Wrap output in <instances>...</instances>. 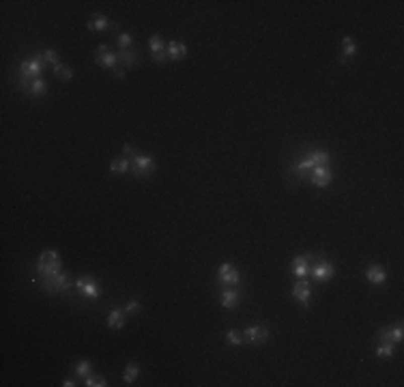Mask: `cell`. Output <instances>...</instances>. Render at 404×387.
Segmentation results:
<instances>
[{"mask_svg": "<svg viewBox=\"0 0 404 387\" xmlns=\"http://www.w3.org/2000/svg\"><path fill=\"white\" fill-rule=\"evenodd\" d=\"M329 161H331V157H329L327 151H312V153H308V155H305L303 159L297 161L295 168H293V172H295L297 176H305V172L312 170V168H316V166H329Z\"/></svg>", "mask_w": 404, "mask_h": 387, "instance_id": "cell-1", "label": "cell"}, {"mask_svg": "<svg viewBox=\"0 0 404 387\" xmlns=\"http://www.w3.org/2000/svg\"><path fill=\"white\" fill-rule=\"evenodd\" d=\"M39 284H41V290L47 295H56V293H64V290H69L71 286L76 284L74 280L69 278V273H56L54 278H43V280H37Z\"/></svg>", "mask_w": 404, "mask_h": 387, "instance_id": "cell-2", "label": "cell"}, {"mask_svg": "<svg viewBox=\"0 0 404 387\" xmlns=\"http://www.w3.org/2000/svg\"><path fill=\"white\" fill-rule=\"evenodd\" d=\"M43 67H45V58H43V52H41V54H35V56H30V58L22 60L20 62V74L28 80H37V78H41Z\"/></svg>", "mask_w": 404, "mask_h": 387, "instance_id": "cell-3", "label": "cell"}, {"mask_svg": "<svg viewBox=\"0 0 404 387\" xmlns=\"http://www.w3.org/2000/svg\"><path fill=\"white\" fill-rule=\"evenodd\" d=\"M76 288L80 290V295L84 297V299H97V297H101V286L97 284V280L93 276H80L76 280Z\"/></svg>", "mask_w": 404, "mask_h": 387, "instance_id": "cell-4", "label": "cell"}, {"mask_svg": "<svg viewBox=\"0 0 404 387\" xmlns=\"http://www.w3.org/2000/svg\"><path fill=\"white\" fill-rule=\"evenodd\" d=\"M131 172L138 176V179H147L155 172V159L151 155H136L131 159Z\"/></svg>", "mask_w": 404, "mask_h": 387, "instance_id": "cell-5", "label": "cell"}, {"mask_svg": "<svg viewBox=\"0 0 404 387\" xmlns=\"http://www.w3.org/2000/svg\"><path fill=\"white\" fill-rule=\"evenodd\" d=\"M95 62L97 64H101V67H106V69H110V71H114L116 67H120L118 64V56H116V52L112 50L110 45H99L95 50Z\"/></svg>", "mask_w": 404, "mask_h": 387, "instance_id": "cell-6", "label": "cell"}, {"mask_svg": "<svg viewBox=\"0 0 404 387\" xmlns=\"http://www.w3.org/2000/svg\"><path fill=\"white\" fill-rule=\"evenodd\" d=\"M266 340H269V329L264 325H249L247 329H243V344L258 346L264 344Z\"/></svg>", "mask_w": 404, "mask_h": 387, "instance_id": "cell-7", "label": "cell"}, {"mask_svg": "<svg viewBox=\"0 0 404 387\" xmlns=\"http://www.w3.org/2000/svg\"><path fill=\"white\" fill-rule=\"evenodd\" d=\"M316 261H318L316 254H301V256H297L295 261H293V265H290V269H293V276H295L297 280L308 278V276H310V263H316Z\"/></svg>", "mask_w": 404, "mask_h": 387, "instance_id": "cell-8", "label": "cell"}, {"mask_svg": "<svg viewBox=\"0 0 404 387\" xmlns=\"http://www.w3.org/2000/svg\"><path fill=\"white\" fill-rule=\"evenodd\" d=\"M308 179L312 185H316V187H327V185H331V181H333V174H331L329 166H316V168H312V170H308Z\"/></svg>", "mask_w": 404, "mask_h": 387, "instance_id": "cell-9", "label": "cell"}, {"mask_svg": "<svg viewBox=\"0 0 404 387\" xmlns=\"http://www.w3.org/2000/svg\"><path fill=\"white\" fill-rule=\"evenodd\" d=\"M310 273H312V278L316 280V282H329L331 278L335 276V267L329 261H322V258H318V261L314 263V267L310 269Z\"/></svg>", "mask_w": 404, "mask_h": 387, "instance_id": "cell-10", "label": "cell"}, {"mask_svg": "<svg viewBox=\"0 0 404 387\" xmlns=\"http://www.w3.org/2000/svg\"><path fill=\"white\" fill-rule=\"evenodd\" d=\"M217 280H220V284H224V286H237L241 282V273L237 271V267H232L230 263H224L220 271H217Z\"/></svg>", "mask_w": 404, "mask_h": 387, "instance_id": "cell-11", "label": "cell"}, {"mask_svg": "<svg viewBox=\"0 0 404 387\" xmlns=\"http://www.w3.org/2000/svg\"><path fill=\"white\" fill-rule=\"evenodd\" d=\"M293 297L295 299L301 303V305H305L308 308L310 305V299H312V286H310V282L308 280H297L295 282V286H293Z\"/></svg>", "mask_w": 404, "mask_h": 387, "instance_id": "cell-12", "label": "cell"}, {"mask_svg": "<svg viewBox=\"0 0 404 387\" xmlns=\"http://www.w3.org/2000/svg\"><path fill=\"white\" fill-rule=\"evenodd\" d=\"M220 303L226 310H232L241 303V293L237 290V286H226L220 290Z\"/></svg>", "mask_w": 404, "mask_h": 387, "instance_id": "cell-13", "label": "cell"}, {"mask_svg": "<svg viewBox=\"0 0 404 387\" xmlns=\"http://www.w3.org/2000/svg\"><path fill=\"white\" fill-rule=\"evenodd\" d=\"M86 26L91 28V30H108L110 28V30H114V32H120L118 30V24L112 22L110 18H106V15H101V13H95Z\"/></svg>", "mask_w": 404, "mask_h": 387, "instance_id": "cell-14", "label": "cell"}, {"mask_svg": "<svg viewBox=\"0 0 404 387\" xmlns=\"http://www.w3.org/2000/svg\"><path fill=\"white\" fill-rule=\"evenodd\" d=\"M366 280L370 282V284H374V286H381V284H385L387 273H385L383 267H378V265H370V267L366 269Z\"/></svg>", "mask_w": 404, "mask_h": 387, "instance_id": "cell-15", "label": "cell"}, {"mask_svg": "<svg viewBox=\"0 0 404 387\" xmlns=\"http://www.w3.org/2000/svg\"><path fill=\"white\" fill-rule=\"evenodd\" d=\"M125 316H127V312L123 310V308H112L110 310V316H108V327L110 329H123L125 327Z\"/></svg>", "mask_w": 404, "mask_h": 387, "instance_id": "cell-16", "label": "cell"}, {"mask_svg": "<svg viewBox=\"0 0 404 387\" xmlns=\"http://www.w3.org/2000/svg\"><path fill=\"white\" fill-rule=\"evenodd\" d=\"M131 170V159H127L125 155H118L110 161V172L112 174H125Z\"/></svg>", "mask_w": 404, "mask_h": 387, "instance_id": "cell-17", "label": "cell"}, {"mask_svg": "<svg viewBox=\"0 0 404 387\" xmlns=\"http://www.w3.org/2000/svg\"><path fill=\"white\" fill-rule=\"evenodd\" d=\"M116 56H118V64H120V67H133V64H138V52L116 50Z\"/></svg>", "mask_w": 404, "mask_h": 387, "instance_id": "cell-18", "label": "cell"}, {"mask_svg": "<svg viewBox=\"0 0 404 387\" xmlns=\"http://www.w3.org/2000/svg\"><path fill=\"white\" fill-rule=\"evenodd\" d=\"M168 54H170V60H181L187 56V45L181 41H170L168 43Z\"/></svg>", "mask_w": 404, "mask_h": 387, "instance_id": "cell-19", "label": "cell"}, {"mask_svg": "<svg viewBox=\"0 0 404 387\" xmlns=\"http://www.w3.org/2000/svg\"><path fill=\"white\" fill-rule=\"evenodd\" d=\"M342 47H344V52H342V56L338 60L340 62H346V60H351L355 54H357V43L353 41V37H344L342 39Z\"/></svg>", "mask_w": 404, "mask_h": 387, "instance_id": "cell-20", "label": "cell"}, {"mask_svg": "<svg viewBox=\"0 0 404 387\" xmlns=\"http://www.w3.org/2000/svg\"><path fill=\"white\" fill-rule=\"evenodd\" d=\"M149 50H151L153 56H155V54L166 52V50H168V45H166V41H164V39H161L159 35H153V37L149 39Z\"/></svg>", "mask_w": 404, "mask_h": 387, "instance_id": "cell-21", "label": "cell"}, {"mask_svg": "<svg viewBox=\"0 0 404 387\" xmlns=\"http://www.w3.org/2000/svg\"><path fill=\"white\" fill-rule=\"evenodd\" d=\"M138 374H140V366L136 364V361H131V364H127V368H125L123 381H125L127 385H131V383H136V378H138Z\"/></svg>", "mask_w": 404, "mask_h": 387, "instance_id": "cell-22", "label": "cell"}, {"mask_svg": "<svg viewBox=\"0 0 404 387\" xmlns=\"http://www.w3.org/2000/svg\"><path fill=\"white\" fill-rule=\"evenodd\" d=\"M47 93V82L43 78H37V80H32L30 82V95L32 97H43Z\"/></svg>", "mask_w": 404, "mask_h": 387, "instance_id": "cell-23", "label": "cell"}, {"mask_svg": "<svg viewBox=\"0 0 404 387\" xmlns=\"http://www.w3.org/2000/svg\"><path fill=\"white\" fill-rule=\"evenodd\" d=\"M116 45H118V50H129V47L133 45V37L129 35V32H125V30H120V32H116Z\"/></svg>", "mask_w": 404, "mask_h": 387, "instance_id": "cell-24", "label": "cell"}, {"mask_svg": "<svg viewBox=\"0 0 404 387\" xmlns=\"http://www.w3.org/2000/svg\"><path fill=\"white\" fill-rule=\"evenodd\" d=\"M374 353L378 355V357H393L395 344H393V342H378L376 349H374Z\"/></svg>", "mask_w": 404, "mask_h": 387, "instance_id": "cell-25", "label": "cell"}, {"mask_svg": "<svg viewBox=\"0 0 404 387\" xmlns=\"http://www.w3.org/2000/svg\"><path fill=\"white\" fill-rule=\"evenodd\" d=\"M54 74H56V78H58V80L69 82V80L74 78V69L67 67V64H62V62H58V64H54Z\"/></svg>", "mask_w": 404, "mask_h": 387, "instance_id": "cell-26", "label": "cell"}, {"mask_svg": "<svg viewBox=\"0 0 404 387\" xmlns=\"http://www.w3.org/2000/svg\"><path fill=\"white\" fill-rule=\"evenodd\" d=\"M76 376H80V378H86L88 374L93 372V366H91V361L88 359H80V361H76Z\"/></svg>", "mask_w": 404, "mask_h": 387, "instance_id": "cell-27", "label": "cell"}, {"mask_svg": "<svg viewBox=\"0 0 404 387\" xmlns=\"http://www.w3.org/2000/svg\"><path fill=\"white\" fill-rule=\"evenodd\" d=\"M226 344L241 346L243 344V332H239V329H228V334H226Z\"/></svg>", "mask_w": 404, "mask_h": 387, "instance_id": "cell-28", "label": "cell"}, {"mask_svg": "<svg viewBox=\"0 0 404 387\" xmlns=\"http://www.w3.org/2000/svg\"><path fill=\"white\" fill-rule=\"evenodd\" d=\"M84 385L86 387H106L108 385V381H106V376H101V374H88L86 378H84Z\"/></svg>", "mask_w": 404, "mask_h": 387, "instance_id": "cell-29", "label": "cell"}, {"mask_svg": "<svg viewBox=\"0 0 404 387\" xmlns=\"http://www.w3.org/2000/svg\"><path fill=\"white\" fill-rule=\"evenodd\" d=\"M123 310L127 312V316H136V314H140L142 305H140V301H138V299H131V301H129V303L125 305Z\"/></svg>", "mask_w": 404, "mask_h": 387, "instance_id": "cell-30", "label": "cell"}, {"mask_svg": "<svg viewBox=\"0 0 404 387\" xmlns=\"http://www.w3.org/2000/svg\"><path fill=\"white\" fill-rule=\"evenodd\" d=\"M376 342H393V336H391V327H383L381 332L376 334ZM395 344V342H393Z\"/></svg>", "mask_w": 404, "mask_h": 387, "instance_id": "cell-31", "label": "cell"}, {"mask_svg": "<svg viewBox=\"0 0 404 387\" xmlns=\"http://www.w3.org/2000/svg\"><path fill=\"white\" fill-rule=\"evenodd\" d=\"M391 336H393V342H395V344L402 342V338H404V327H402V322H398V325L391 327Z\"/></svg>", "mask_w": 404, "mask_h": 387, "instance_id": "cell-32", "label": "cell"}, {"mask_svg": "<svg viewBox=\"0 0 404 387\" xmlns=\"http://www.w3.org/2000/svg\"><path fill=\"white\" fill-rule=\"evenodd\" d=\"M43 58H45V62L58 64V54H56V50H43Z\"/></svg>", "mask_w": 404, "mask_h": 387, "instance_id": "cell-33", "label": "cell"}, {"mask_svg": "<svg viewBox=\"0 0 404 387\" xmlns=\"http://www.w3.org/2000/svg\"><path fill=\"white\" fill-rule=\"evenodd\" d=\"M123 155H125L127 159H133L136 155H138V153H136V149L131 147V144H125V147H123Z\"/></svg>", "mask_w": 404, "mask_h": 387, "instance_id": "cell-34", "label": "cell"}, {"mask_svg": "<svg viewBox=\"0 0 404 387\" xmlns=\"http://www.w3.org/2000/svg\"><path fill=\"white\" fill-rule=\"evenodd\" d=\"M153 60H155V62H166V60H170V54H168V50H166V52L153 56Z\"/></svg>", "mask_w": 404, "mask_h": 387, "instance_id": "cell-35", "label": "cell"}, {"mask_svg": "<svg viewBox=\"0 0 404 387\" xmlns=\"http://www.w3.org/2000/svg\"><path fill=\"white\" fill-rule=\"evenodd\" d=\"M62 385H64V387H74V385H76V381H74V378H64V381H62Z\"/></svg>", "mask_w": 404, "mask_h": 387, "instance_id": "cell-36", "label": "cell"}]
</instances>
